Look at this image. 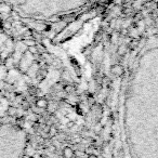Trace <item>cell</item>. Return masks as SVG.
<instances>
[{
    "label": "cell",
    "mask_w": 158,
    "mask_h": 158,
    "mask_svg": "<svg viewBox=\"0 0 158 158\" xmlns=\"http://www.w3.org/2000/svg\"><path fill=\"white\" fill-rule=\"evenodd\" d=\"M112 73L115 75V76H120V75L123 74V67L120 65H114L112 66Z\"/></svg>",
    "instance_id": "1"
},
{
    "label": "cell",
    "mask_w": 158,
    "mask_h": 158,
    "mask_svg": "<svg viewBox=\"0 0 158 158\" xmlns=\"http://www.w3.org/2000/svg\"><path fill=\"white\" fill-rule=\"evenodd\" d=\"M36 104H37L38 107L44 108V107H47V105H48V102H47L46 99H40V100H38Z\"/></svg>",
    "instance_id": "2"
},
{
    "label": "cell",
    "mask_w": 158,
    "mask_h": 158,
    "mask_svg": "<svg viewBox=\"0 0 158 158\" xmlns=\"http://www.w3.org/2000/svg\"><path fill=\"white\" fill-rule=\"evenodd\" d=\"M64 155H65V157H67V158L74 157V151H73L72 148H68V147H66V148L64 149Z\"/></svg>",
    "instance_id": "3"
},
{
    "label": "cell",
    "mask_w": 158,
    "mask_h": 158,
    "mask_svg": "<svg viewBox=\"0 0 158 158\" xmlns=\"http://www.w3.org/2000/svg\"><path fill=\"white\" fill-rule=\"evenodd\" d=\"M88 158H98V157H97V156H95V155H90Z\"/></svg>",
    "instance_id": "4"
}]
</instances>
